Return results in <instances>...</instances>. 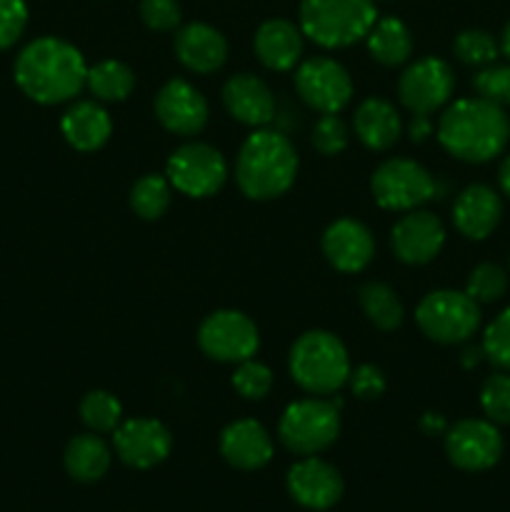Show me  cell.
Returning <instances> with one entry per match:
<instances>
[{"instance_id": "1", "label": "cell", "mask_w": 510, "mask_h": 512, "mask_svg": "<svg viewBox=\"0 0 510 512\" xmlns=\"http://www.w3.org/2000/svg\"><path fill=\"white\" fill-rule=\"evenodd\" d=\"M15 83L40 105H58L73 100L88 80L83 53L63 38H35L15 58Z\"/></svg>"}, {"instance_id": "2", "label": "cell", "mask_w": 510, "mask_h": 512, "mask_svg": "<svg viewBox=\"0 0 510 512\" xmlns=\"http://www.w3.org/2000/svg\"><path fill=\"white\" fill-rule=\"evenodd\" d=\"M438 140L463 163H488L508 145L510 120L500 105L483 98L455 100L440 115Z\"/></svg>"}, {"instance_id": "3", "label": "cell", "mask_w": 510, "mask_h": 512, "mask_svg": "<svg viewBox=\"0 0 510 512\" xmlns=\"http://www.w3.org/2000/svg\"><path fill=\"white\" fill-rule=\"evenodd\" d=\"M298 175V153L283 133L255 130L235 163V180L250 200H273L288 193Z\"/></svg>"}, {"instance_id": "4", "label": "cell", "mask_w": 510, "mask_h": 512, "mask_svg": "<svg viewBox=\"0 0 510 512\" xmlns=\"http://www.w3.org/2000/svg\"><path fill=\"white\" fill-rule=\"evenodd\" d=\"M350 358L343 340L328 330L303 333L290 348V375L310 395H330L350 378Z\"/></svg>"}, {"instance_id": "5", "label": "cell", "mask_w": 510, "mask_h": 512, "mask_svg": "<svg viewBox=\"0 0 510 512\" xmlns=\"http://www.w3.org/2000/svg\"><path fill=\"white\" fill-rule=\"evenodd\" d=\"M378 20L373 0H303L300 30L323 48H348Z\"/></svg>"}, {"instance_id": "6", "label": "cell", "mask_w": 510, "mask_h": 512, "mask_svg": "<svg viewBox=\"0 0 510 512\" xmlns=\"http://www.w3.org/2000/svg\"><path fill=\"white\" fill-rule=\"evenodd\" d=\"M338 403L320 398L298 400L288 405L280 418L278 438L290 453L295 455H318L328 450L340 435V413Z\"/></svg>"}, {"instance_id": "7", "label": "cell", "mask_w": 510, "mask_h": 512, "mask_svg": "<svg viewBox=\"0 0 510 512\" xmlns=\"http://www.w3.org/2000/svg\"><path fill=\"white\" fill-rule=\"evenodd\" d=\"M415 320L418 328L435 343H465L473 338L480 325V305L468 293L433 290L420 300Z\"/></svg>"}, {"instance_id": "8", "label": "cell", "mask_w": 510, "mask_h": 512, "mask_svg": "<svg viewBox=\"0 0 510 512\" xmlns=\"http://www.w3.org/2000/svg\"><path fill=\"white\" fill-rule=\"evenodd\" d=\"M370 190L380 208L415 210L435 198V180L420 163L408 158H390L375 168Z\"/></svg>"}, {"instance_id": "9", "label": "cell", "mask_w": 510, "mask_h": 512, "mask_svg": "<svg viewBox=\"0 0 510 512\" xmlns=\"http://www.w3.org/2000/svg\"><path fill=\"white\" fill-rule=\"evenodd\" d=\"M165 175L178 193L188 198H210L228 180V163L213 145L188 143L170 155Z\"/></svg>"}, {"instance_id": "10", "label": "cell", "mask_w": 510, "mask_h": 512, "mask_svg": "<svg viewBox=\"0 0 510 512\" xmlns=\"http://www.w3.org/2000/svg\"><path fill=\"white\" fill-rule=\"evenodd\" d=\"M198 345L218 363H243L260 348V335L253 320L240 310H215L200 323Z\"/></svg>"}, {"instance_id": "11", "label": "cell", "mask_w": 510, "mask_h": 512, "mask_svg": "<svg viewBox=\"0 0 510 512\" xmlns=\"http://www.w3.org/2000/svg\"><path fill=\"white\" fill-rule=\"evenodd\" d=\"M295 90L318 113H340L353 98V80L338 60L318 55L298 65Z\"/></svg>"}, {"instance_id": "12", "label": "cell", "mask_w": 510, "mask_h": 512, "mask_svg": "<svg viewBox=\"0 0 510 512\" xmlns=\"http://www.w3.org/2000/svg\"><path fill=\"white\" fill-rule=\"evenodd\" d=\"M455 88V75L445 60L420 58L398 80L400 103L413 115H430L443 108Z\"/></svg>"}, {"instance_id": "13", "label": "cell", "mask_w": 510, "mask_h": 512, "mask_svg": "<svg viewBox=\"0 0 510 512\" xmlns=\"http://www.w3.org/2000/svg\"><path fill=\"white\" fill-rule=\"evenodd\" d=\"M445 455L465 473H483L503 455V435L490 420H460L445 435Z\"/></svg>"}, {"instance_id": "14", "label": "cell", "mask_w": 510, "mask_h": 512, "mask_svg": "<svg viewBox=\"0 0 510 512\" xmlns=\"http://www.w3.org/2000/svg\"><path fill=\"white\" fill-rule=\"evenodd\" d=\"M113 445L118 458L133 470H150L173 450V435L160 420L133 418L115 428Z\"/></svg>"}, {"instance_id": "15", "label": "cell", "mask_w": 510, "mask_h": 512, "mask_svg": "<svg viewBox=\"0 0 510 512\" xmlns=\"http://www.w3.org/2000/svg\"><path fill=\"white\" fill-rule=\"evenodd\" d=\"M285 485H288V493L295 503L318 512L333 508L343 498L345 490L343 475L315 455H308L300 463H295L288 470Z\"/></svg>"}, {"instance_id": "16", "label": "cell", "mask_w": 510, "mask_h": 512, "mask_svg": "<svg viewBox=\"0 0 510 512\" xmlns=\"http://www.w3.org/2000/svg\"><path fill=\"white\" fill-rule=\"evenodd\" d=\"M155 115L160 125L175 135H198L208 123V100L188 80L173 78L155 95Z\"/></svg>"}, {"instance_id": "17", "label": "cell", "mask_w": 510, "mask_h": 512, "mask_svg": "<svg viewBox=\"0 0 510 512\" xmlns=\"http://www.w3.org/2000/svg\"><path fill=\"white\" fill-rule=\"evenodd\" d=\"M390 245L398 260L408 265H425L443 250L445 228L440 218L425 210H408V215L395 223Z\"/></svg>"}, {"instance_id": "18", "label": "cell", "mask_w": 510, "mask_h": 512, "mask_svg": "<svg viewBox=\"0 0 510 512\" xmlns=\"http://www.w3.org/2000/svg\"><path fill=\"white\" fill-rule=\"evenodd\" d=\"M323 253L340 273H360L375 255L373 233L360 220L340 218L323 233Z\"/></svg>"}, {"instance_id": "19", "label": "cell", "mask_w": 510, "mask_h": 512, "mask_svg": "<svg viewBox=\"0 0 510 512\" xmlns=\"http://www.w3.org/2000/svg\"><path fill=\"white\" fill-rule=\"evenodd\" d=\"M220 455L238 470H260L273 458V440L258 420H235L220 433Z\"/></svg>"}, {"instance_id": "20", "label": "cell", "mask_w": 510, "mask_h": 512, "mask_svg": "<svg viewBox=\"0 0 510 512\" xmlns=\"http://www.w3.org/2000/svg\"><path fill=\"white\" fill-rule=\"evenodd\" d=\"M503 203L500 195L488 185H468L463 193L455 198L453 223L460 235L470 240H485L500 223Z\"/></svg>"}, {"instance_id": "21", "label": "cell", "mask_w": 510, "mask_h": 512, "mask_svg": "<svg viewBox=\"0 0 510 512\" xmlns=\"http://www.w3.org/2000/svg\"><path fill=\"white\" fill-rule=\"evenodd\" d=\"M225 110L238 123L263 128L275 118V98L268 85L250 73H238L223 85Z\"/></svg>"}, {"instance_id": "22", "label": "cell", "mask_w": 510, "mask_h": 512, "mask_svg": "<svg viewBox=\"0 0 510 512\" xmlns=\"http://www.w3.org/2000/svg\"><path fill=\"white\" fill-rule=\"evenodd\" d=\"M175 55L190 73L208 75L223 68L228 58V43L213 25L190 23L175 35Z\"/></svg>"}, {"instance_id": "23", "label": "cell", "mask_w": 510, "mask_h": 512, "mask_svg": "<svg viewBox=\"0 0 510 512\" xmlns=\"http://www.w3.org/2000/svg\"><path fill=\"white\" fill-rule=\"evenodd\" d=\"M60 130L75 150L93 153L108 143L110 133H113V120H110L108 110L95 100H80L65 110Z\"/></svg>"}, {"instance_id": "24", "label": "cell", "mask_w": 510, "mask_h": 512, "mask_svg": "<svg viewBox=\"0 0 510 512\" xmlns=\"http://www.w3.org/2000/svg\"><path fill=\"white\" fill-rule=\"evenodd\" d=\"M255 55L270 70H293L303 55V30L290 20H268L255 33Z\"/></svg>"}, {"instance_id": "25", "label": "cell", "mask_w": 510, "mask_h": 512, "mask_svg": "<svg viewBox=\"0 0 510 512\" xmlns=\"http://www.w3.org/2000/svg\"><path fill=\"white\" fill-rule=\"evenodd\" d=\"M403 120L390 100L365 98L355 110V135L370 150H388L398 143Z\"/></svg>"}, {"instance_id": "26", "label": "cell", "mask_w": 510, "mask_h": 512, "mask_svg": "<svg viewBox=\"0 0 510 512\" xmlns=\"http://www.w3.org/2000/svg\"><path fill=\"white\" fill-rule=\"evenodd\" d=\"M63 460L70 478L78 483H95L108 473L113 455L98 433H83L70 440Z\"/></svg>"}, {"instance_id": "27", "label": "cell", "mask_w": 510, "mask_h": 512, "mask_svg": "<svg viewBox=\"0 0 510 512\" xmlns=\"http://www.w3.org/2000/svg\"><path fill=\"white\" fill-rule=\"evenodd\" d=\"M368 40V50L380 65H403L413 53V35H410L408 25L398 18H380L365 35Z\"/></svg>"}, {"instance_id": "28", "label": "cell", "mask_w": 510, "mask_h": 512, "mask_svg": "<svg viewBox=\"0 0 510 512\" xmlns=\"http://www.w3.org/2000/svg\"><path fill=\"white\" fill-rule=\"evenodd\" d=\"M360 308L365 318L378 330H395L405 318V310L395 290L385 283H365L358 290Z\"/></svg>"}, {"instance_id": "29", "label": "cell", "mask_w": 510, "mask_h": 512, "mask_svg": "<svg viewBox=\"0 0 510 512\" xmlns=\"http://www.w3.org/2000/svg\"><path fill=\"white\" fill-rule=\"evenodd\" d=\"M85 85L90 88V93L98 100L105 103H120V100L128 98L135 88V75L120 60H103V63L88 68V80Z\"/></svg>"}, {"instance_id": "30", "label": "cell", "mask_w": 510, "mask_h": 512, "mask_svg": "<svg viewBox=\"0 0 510 512\" xmlns=\"http://www.w3.org/2000/svg\"><path fill=\"white\" fill-rule=\"evenodd\" d=\"M170 198H173V185L163 175L148 173L135 180L130 188V208L143 220L163 218L165 210L170 208Z\"/></svg>"}, {"instance_id": "31", "label": "cell", "mask_w": 510, "mask_h": 512, "mask_svg": "<svg viewBox=\"0 0 510 512\" xmlns=\"http://www.w3.org/2000/svg\"><path fill=\"white\" fill-rule=\"evenodd\" d=\"M80 420L93 433H115V428L123 423V405L108 390H90L80 400Z\"/></svg>"}, {"instance_id": "32", "label": "cell", "mask_w": 510, "mask_h": 512, "mask_svg": "<svg viewBox=\"0 0 510 512\" xmlns=\"http://www.w3.org/2000/svg\"><path fill=\"white\" fill-rule=\"evenodd\" d=\"M453 50L455 55H458L460 63L485 68V65L495 63V58H498L500 53V45L495 43V38L488 33V30L470 28V30H463V33L455 38Z\"/></svg>"}, {"instance_id": "33", "label": "cell", "mask_w": 510, "mask_h": 512, "mask_svg": "<svg viewBox=\"0 0 510 512\" xmlns=\"http://www.w3.org/2000/svg\"><path fill=\"white\" fill-rule=\"evenodd\" d=\"M505 290H508V275L495 263H480L478 268H473L468 285H465V293L478 305L495 303V300L503 298Z\"/></svg>"}, {"instance_id": "34", "label": "cell", "mask_w": 510, "mask_h": 512, "mask_svg": "<svg viewBox=\"0 0 510 512\" xmlns=\"http://www.w3.org/2000/svg\"><path fill=\"white\" fill-rule=\"evenodd\" d=\"M480 408L490 423L510 425V375L495 373L480 388Z\"/></svg>"}, {"instance_id": "35", "label": "cell", "mask_w": 510, "mask_h": 512, "mask_svg": "<svg viewBox=\"0 0 510 512\" xmlns=\"http://www.w3.org/2000/svg\"><path fill=\"white\" fill-rule=\"evenodd\" d=\"M233 388L245 400H260L273 388V373H270L268 365L258 363V360H243L233 373Z\"/></svg>"}, {"instance_id": "36", "label": "cell", "mask_w": 510, "mask_h": 512, "mask_svg": "<svg viewBox=\"0 0 510 512\" xmlns=\"http://www.w3.org/2000/svg\"><path fill=\"white\" fill-rule=\"evenodd\" d=\"M483 355L495 368L510 373V308H505L493 323L485 328Z\"/></svg>"}, {"instance_id": "37", "label": "cell", "mask_w": 510, "mask_h": 512, "mask_svg": "<svg viewBox=\"0 0 510 512\" xmlns=\"http://www.w3.org/2000/svg\"><path fill=\"white\" fill-rule=\"evenodd\" d=\"M478 98L508 108L510 105V65H485L473 78Z\"/></svg>"}, {"instance_id": "38", "label": "cell", "mask_w": 510, "mask_h": 512, "mask_svg": "<svg viewBox=\"0 0 510 512\" xmlns=\"http://www.w3.org/2000/svg\"><path fill=\"white\" fill-rule=\"evenodd\" d=\"M348 125L338 118V113H325L313 128V148L320 155H340L348 148Z\"/></svg>"}, {"instance_id": "39", "label": "cell", "mask_w": 510, "mask_h": 512, "mask_svg": "<svg viewBox=\"0 0 510 512\" xmlns=\"http://www.w3.org/2000/svg\"><path fill=\"white\" fill-rule=\"evenodd\" d=\"M25 25H28L25 0H0V50L18 43Z\"/></svg>"}, {"instance_id": "40", "label": "cell", "mask_w": 510, "mask_h": 512, "mask_svg": "<svg viewBox=\"0 0 510 512\" xmlns=\"http://www.w3.org/2000/svg\"><path fill=\"white\" fill-rule=\"evenodd\" d=\"M140 18L150 30H173L180 23L178 0H140Z\"/></svg>"}, {"instance_id": "41", "label": "cell", "mask_w": 510, "mask_h": 512, "mask_svg": "<svg viewBox=\"0 0 510 512\" xmlns=\"http://www.w3.org/2000/svg\"><path fill=\"white\" fill-rule=\"evenodd\" d=\"M350 388H353V395H358L360 400H375L385 393L388 383H385L383 370L375 368V365H358L355 370H350L348 378Z\"/></svg>"}, {"instance_id": "42", "label": "cell", "mask_w": 510, "mask_h": 512, "mask_svg": "<svg viewBox=\"0 0 510 512\" xmlns=\"http://www.w3.org/2000/svg\"><path fill=\"white\" fill-rule=\"evenodd\" d=\"M433 133V123H430V115H413L408 125V135L413 143H423L428 135Z\"/></svg>"}, {"instance_id": "43", "label": "cell", "mask_w": 510, "mask_h": 512, "mask_svg": "<svg viewBox=\"0 0 510 512\" xmlns=\"http://www.w3.org/2000/svg\"><path fill=\"white\" fill-rule=\"evenodd\" d=\"M420 428H423L428 435L443 433V430H445L443 415H438V413H425L423 418H420Z\"/></svg>"}, {"instance_id": "44", "label": "cell", "mask_w": 510, "mask_h": 512, "mask_svg": "<svg viewBox=\"0 0 510 512\" xmlns=\"http://www.w3.org/2000/svg\"><path fill=\"white\" fill-rule=\"evenodd\" d=\"M500 188H503V193L510 198V155L503 160V165H500Z\"/></svg>"}, {"instance_id": "45", "label": "cell", "mask_w": 510, "mask_h": 512, "mask_svg": "<svg viewBox=\"0 0 510 512\" xmlns=\"http://www.w3.org/2000/svg\"><path fill=\"white\" fill-rule=\"evenodd\" d=\"M480 355H483V348L465 350V353H463V365H465V368H473V365H478Z\"/></svg>"}, {"instance_id": "46", "label": "cell", "mask_w": 510, "mask_h": 512, "mask_svg": "<svg viewBox=\"0 0 510 512\" xmlns=\"http://www.w3.org/2000/svg\"><path fill=\"white\" fill-rule=\"evenodd\" d=\"M500 48H503V53L510 58V23L505 25V30H503V38H500Z\"/></svg>"}]
</instances>
